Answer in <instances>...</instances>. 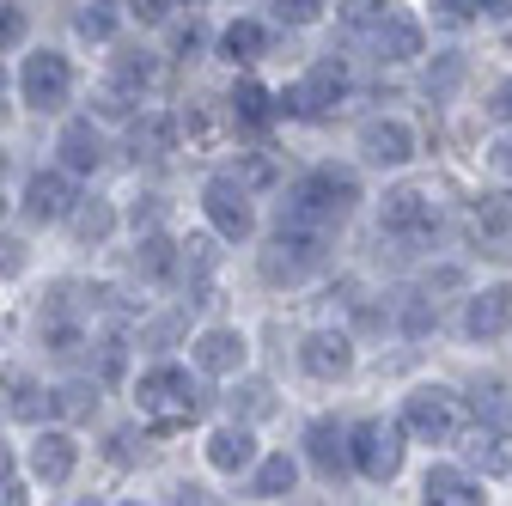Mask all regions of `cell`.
Segmentation results:
<instances>
[{
    "label": "cell",
    "instance_id": "obj_1",
    "mask_svg": "<svg viewBox=\"0 0 512 506\" xmlns=\"http://www.w3.org/2000/svg\"><path fill=\"white\" fill-rule=\"evenodd\" d=\"M354 202H360V177H354V171L324 165V171H311V177H299V183L287 189V202H281V226L330 232Z\"/></svg>",
    "mask_w": 512,
    "mask_h": 506
},
{
    "label": "cell",
    "instance_id": "obj_2",
    "mask_svg": "<svg viewBox=\"0 0 512 506\" xmlns=\"http://www.w3.org/2000/svg\"><path fill=\"white\" fill-rule=\"evenodd\" d=\"M135 403H141V415H196L202 391L189 385L183 366H147L135 378Z\"/></svg>",
    "mask_w": 512,
    "mask_h": 506
},
{
    "label": "cell",
    "instance_id": "obj_3",
    "mask_svg": "<svg viewBox=\"0 0 512 506\" xmlns=\"http://www.w3.org/2000/svg\"><path fill=\"white\" fill-rule=\"evenodd\" d=\"M348 458L366 482H391L397 464H403V446H397V427H384V421H360L348 433Z\"/></svg>",
    "mask_w": 512,
    "mask_h": 506
},
{
    "label": "cell",
    "instance_id": "obj_4",
    "mask_svg": "<svg viewBox=\"0 0 512 506\" xmlns=\"http://www.w3.org/2000/svg\"><path fill=\"white\" fill-rule=\"evenodd\" d=\"M19 92H25V104H31V110H61V104H68V92H74V68H68V55H55V49L25 55Z\"/></svg>",
    "mask_w": 512,
    "mask_h": 506
},
{
    "label": "cell",
    "instance_id": "obj_5",
    "mask_svg": "<svg viewBox=\"0 0 512 506\" xmlns=\"http://www.w3.org/2000/svg\"><path fill=\"white\" fill-rule=\"evenodd\" d=\"M360 159L378 165V171H397L415 159V129L403 116H372L366 129H360Z\"/></svg>",
    "mask_w": 512,
    "mask_h": 506
},
{
    "label": "cell",
    "instance_id": "obj_6",
    "mask_svg": "<svg viewBox=\"0 0 512 506\" xmlns=\"http://www.w3.org/2000/svg\"><path fill=\"white\" fill-rule=\"evenodd\" d=\"M202 208H208L214 232L232 238V244H244V238L256 232V214H250V202H244V183H232V177H214V183L202 189Z\"/></svg>",
    "mask_w": 512,
    "mask_h": 506
},
{
    "label": "cell",
    "instance_id": "obj_7",
    "mask_svg": "<svg viewBox=\"0 0 512 506\" xmlns=\"http://www.w3.org/2000/svg\"><path fill=\"white\" fill-rule=\"evenodd\" d=\"M342 92H348V68H342L336 55H324V61H311V68H305V80L287 92V104H293L299 116H324Z\"/></svg>",
    "mask_w": 512,
    "mask_h": 506
},
{
    "label": "cell",
    "instance_id": "obj_8",
    "mask_svg": "<svg viewBox=\"0 0 512 506\" xmlns=\"http://www.w3.org/2000/svg\"><path fill=\"white\" fill-rule=\"evenodd\" d=\"M74 171H37L31 183H25V214L37 220V226H55V220H68L74 214Z\"/></svg>",
    "mask_w": 512,
    "mask_h": 506
},
{
    "label": "cell",
    "instance_id": "obj_9",
    "mask_svg": "<svg viewBox=\"0 0 512 506\" xmlns=\"http://www.w3.org/2000/svg\"><path fill=\"white\" fill-rule=\"evenodd\" d=\"M439 226V202L427 189H397V196H384V232L391 238H427Z\"/></svg>",
    "mask_w": 512,
    "mask_h": 506
},
{
    "label": "cell",
    "instance_id": "obj_10",
    "mask_svg": "<svg viewBox=\"0 0 512 506\" xmlns=\"http://www.w3.org/2000/svg\"><path fill=\"white\" fill-rule=\"evenodd\" d=\"M403 427H409L415 439H445V433L458 427L452 391H409V397H403Z\"/></svg>",
    "mask_w": 512,
    "mask_h": 506
},
{
    "label": "cell",
    "instance_id": "obj_11",
    "mask_svg": "<svg viewBox=\"0 0 512 506\" xmlns=\"http://www.w3.org/2000/svg\"><path fill=\"white\" fill-rule=\"evenodd\" d=\"M55 153H61V171L86 177V171H98V165H104V135L92 129L86 116H74V122H61V135H55Z\"/></svg>",
    "mask_w": 512,
    "mask_h": 506
},
{
    "label": "cell",
    "instance_id": "obj_12",
    "mask_svg": "<svg viewBox=\"0 0 512 506\" xmlns=\"http://www.w3.org/2000/svg\"><path fill=\"white\" fill-rule=\"evenodd\" d=\"M299 366L330 385V378H342V372L354 366V348H348V336H336V330H311V336L299 342Z\"/></svg>",
    "mask_w": 512,
    "mask_h": 506
},
{
    "label": "cell",
    "instance_id": "obj_13",
    "mask_svg": "<svg viewBox=\"0 0 512 506\" xmlns=\"http://www.w3.org/2000/svg\"><path fill=\"white\" fill-rule=\"evenodd\" d=\"M506 330H512V287L476 293L470 311H464V336H470V342H494V336H506Z\"/></svg>",
    "mask_w": 512,
    "mask_h": 506
},
{
    "label": "cell",
    "instance_id": "obj_14",
    "mask_svg": "<svg viewBox=\"0 0 512 506\" xmlns=\"http://www.w3.org/2000/svg\"><path fill=\"white\" fill-rule=\"evenodd\" d=\"M74 464H80L74 433H37V446H31V476H37V482L61 488V482L74 476Z\"/></svg>",
    "mask_w": 512,
    "mask_h": 506
},
{
    "label": "cell",
    "instance_id": "obj_15",
    "mask_svg": "<svg viewBox=\"0 0 512 506\" xmlns=\"http://www.w3.org/2000/svg\"><path fill=\"white\" fill-rule=\"evenodd\" d=\"M208 464H214L220 476H238V470H250V464H256V433H250L244 421H226V427H214V433H208Z\"/></svg>",
    "mask_w": 512,
    "mask_h": 506
},
{
    "label": "cell",
    "instance_id": "obj_16",
    "mask_svg": "<svg viewBox=\"0 0 512 506\" xmlns=\"http://www.w3.org/2000/svg\"><path fill=\"white\" fill-rule=\"evenodd\" d=\"M244 354H250V342H244L238 330H202V336H196V366H202L208 378L244 372Z\"/></svg>",
    "mask_w": 512,
    "mask_h": 506
},
{
    "label": "cell",
    "instance_id": "obj_17",
    "mask_svg": "<svg viewBox=\"0 0 512 506\" xmlns=\"http://www.w3.org/2000/svg\"><path fill=\"white\" fill-rule=\"evenodd\" d=\"M305 446H311V464L324 470V476H342L354 458H348V433L336 427V421H311L305 427Z\"/></svg>",
    "mask_w": 512,
    "mask_h": 506
},
{
    "label": "cell",
    "instance_id": "obj_18",
    "mask_svg": "<svg viewBox=\"0 0 512 506\" xmlns=\"http://www.w3.org/2000/svg\"><path fill=\"white\" fill-rule=\"evenodd\" d=\"M177 147V122L171 116H141L128 129V159H165Z\"/></svg>",
    "mask_w": 512,
    "mask_h": 506
},
{
    "label": "cell",
    "instance_id": "obj_19",
    "mask_svg": "<svg viewBox=\"0 0 512 506\" xmlns=\"http://www.w3.org/2000/svg\"><path fill=\"white\" fill-rule=\"evenodd\" d=\"M293 482H299V464H293L287 452H269V458H256L250 494H256V500H281V494H293Z\"/></svg>",
    "mask_w": 512,
    "mask_h": 506
},
{
    "label": "cell",
    "instance_id": "obj_20",
    "mask_svg": "<svg viewBox=\"0 0 512 506\" xmlns=\"http://www.w3.org/2000/svg\"><path fill=\"white\" fill-rule=\"evenodd\" d=\"M135 269H141L147 281H165V275L177 269V244H171L165 232H141V244H135Z\"/></svg>",
    "mask_w": 512,
    "mask_h": 506
},
{
    "label": "cell",
    "instance_id": "obj_21",
    "mask_svg": "<svg viewBox=\"0 0 512 506\" xmlns=\"http://www.w3.org/2000/svg\"><path fill=\"white\" fill-rule=\"evenodd\" d=\"M378 55H384V61H415V55H421V25L384 19V25H378Z\"/></svg>",
    "mask_w": 512,
    "mask_h": 506
},
{
    "label": "cell",
    "instance_id": "obj_22",
    "mask_svg": "<svg viewBox=\"0 0 512 506\" xmlns=\"http://www.w3.org/2000/svg\"><path fill=\"white\" fill-rule=\"evenodd\" d=\"M421 488H427V500H482V488H476L458 464H433Z\"/></svg>",
    "mask_w": 512,
    "mask_h": 506
},
{
    "label": "cell",
    "instance_id": "obj_23",
    "mask_svg": "<svg viewBox=\"0 0 512 506\" xmlns=\"http://www.w3.org/2000/svg\"><path fill=\"white\" fill-rule=\"evenodd\" d=\"M220 49L232 55V61H256V55H263L269 49V31L263 25H256V19H238L226 37H220Z\"/></svg>",
    "mask_w": 512,
    "mask_h": 506
},
{
    "label": "cell",
    "instance_id": "obj_24",
    "mask_svg": "<svg viewBox=\"0 0 512 506\" xmlns=\"http://www.w3.org/2000/svg\"><path fill=\"white\" fill-rule=\"evenodd\" d=\"M464 74H470V61H464L458 49H445V55L433 61V68H427V92H433V98H452Z\"/></svg>",
    "mask_w": 512,
    "mask_h": 506
},
{
    "label": "cell",
    "instance_id": "obj_25",
    "mask_svg": "<svg viewBox=\"0 0 512 506\" xmlns=\"http://www.w3.org/2000/svg\"><path fill=\"white\" fill-rule=\"evenodd\" d=\"M147 80H153V55H116V68H110V86H116V92L141 98Z\"/></svg>",
    "mask_w": 512,
    "mask_h": 506
},
{
    "label": "cell",
    "instance_id": "obj_26",
    "mask_svg": "<svg viewBox=\"0 0 512 506\" xmlns=\"http://www.w3.org/2000/svg\"><path fill=\"white\" fill-rule=\"evenodd\" d=\"M232 116L244 122V129H263V122L275 116V110H269V92H263V86H250V80H244V86L232 92Z\"/></svg>",
    "mask_w": 512,
    "mask_h": 506
},
{
    "label": "cell",
    "instance_id": "obj_27",
    "mask_svg": "<svg viewBox=\"0 0 512 506\" xmlns=\"http://www.w3.org/2000/svg\"><path fill=\"white\" fill-rule=\"evenodd\" d=\"M55 409V391H37L31 378H13V415L19 421H43Z\"/></svg>",
    "mask_w": 512,
    "mask_h": 506
},
{
    "label": "cell",
    "instance_id": "obj_28",
    "mask_svg": "<svg viewBox=\"0 0 512 506\" xmlns=\"http://www.w3.org/2000/svg\"><path fill=\"white\" fill-rule=\"evenodd\" d=\"M476 415L494 427H512V391L506 385H476Z\"/></svg>",
    "mask_w": 512,
    "mask_h": 506
},
{
    "label": "cell",
    "instance_id": "obj_29",
    "mask_svg": "<svg viewBox=\"0 0 512 506\" xmlns=\"http://www.w3.org/2000/svg\"><path fill=\"white\" fill-rule=\"evenodd\" d=\"M177 269H183L189 281H208V275H214V244H208V238H196V244H183V257H177Z\"/></svg>",
    "mask_w": 512,
    "mask_h": 506
},
{
    "label": "cell",
    "instance_id": "obj_30",
    "mask_svg": "<svg viewBox=\"0 0 512 506\" xmlns=\"http://www.w3.org/2000/svg\"><path fill=\"white\" fill-rule=\"evenodd\" d=\"M92 403H98V391H92V385H61V391H55V415H68V421L92 415Z\"/></svg>",
    "mask_w": 512,
    "mask_h": 506
},
{
    "label": "cell",
    "instance_id": "obj_31",
    "mask_svg": "<svg viewBox=\"0 0 512 506\" xmlns=\"http://www.w3.org/2000/svg\"><path fill=\"white\" fill-rule=\"evenodd\" d=\"M488 171H494V177H506V183H512V129H500V135H494V141H488Z\"/></svg>",
    "mask_w": 512,
    "mask_h": 506
},
{
    "label": "cell",
    "instance_id": "obj_32",
    "mask_svg": "<svg viewBox=\"0 0 512 506\" xmlns=\"http://www.w3.org/2000/svg\"><path fill=\"white\" fill-rule=\"evenodd\" d=\"M238 397H244V415H250V421H263V415H269V409H275V391H269V385H263V378H256V385H244V391H238Z\"/></svg>",
    "mask_w": 512,
    "mask_h": 506
},
{
    "label": "cell",
    "instance_id": "obj_33",
    "mask_svg": "<svg viewBox=\"0 0 512 506\" xmlns=\"http://www.w3.org/2000/svg\"><path fill=\"white\" fill-rule=\"evenodd\" d=\"M110 232H116V214H110V208H86V214H80V238L98 244V238H110Z\"/></svg>",
    "mask_w": 512,
    "mask_h": 506
},
{
    "label": "cell",
    "instance_id": "obj_34",
    "mask_svg": "<svg viewBox=\"0 0 512 506\" xmlns=\"http://www.w3.org/2000/svg\"><path fill=\"white\" fill-rule=\"evenodd\" d=\"M275 13H281L287 25H311L317 13H324V0H275Z\"/></svg>",
    "mask_w": 512,
    "mask_h": 506
},
{
    "label": "cell",
    "instance_id": "obj_35",
    "mask_svg": "<svg viewBox=\"0 0 512 506\" xmlns=\"http://www.w3.org/2000/svg\"><path fill=\"white\" fill-rule=\"evenodd\" d=\"M476 226H482L488 238H506V232H512V214H506L500 202H488V208H476Z\"/></svg>",
    "mask_w": 512,
    "mask_h": 506
},
{
    "label": "cell",
    "instance_id": "obj_36",
    "mask_svg": "<svg viewBox=\"0 0 512 506\" xmlns=\"http://www.w3.org/2000/svg\"><path fill=\"white\" fill-rule=\"evenodd\" d=\"M348 19L354 25H384V19H391V0H384V7H378V0H348Z\"/></svg>",
    "mask_w": 512,
    "mask_h": 506
},
{
    "label": "cell",
    "instance_id": "obj_37",
    "mask_svg": "<svg viewBox=\"0 0 512 506\" xmlns=\"http://www.w3.org/2000/svg\"><path fill=\"white\" fill-rule=\"evenodd\" d=\"M159 214H165V208H159V196H135V208H128V226H135V232L147 226V232H153V226H159Z\"/></svg>",
    "mask_w": 512,
    "mask_h": 506
},
{
    "label": "cell",
    "instance_id": "obj_38",
    "mask_svg": "<svg viewBox=\"0 0 512 506\" xmlns=\"http://www.w3.org/2000/svg\"><path fill=\"white\" fill-rule=\"evenodd\" d=\"M177 330H183V311H171V318H159V324H147V330H141V342H147V348H165V342H171Z\"/></svg>",
    "mask_w": 512,
    "mask_h": 506
},
{
    "label": "cell",
    "instance_id": "obj_39",
    "mask_svg": "<svg viewBox=\"0 0 512 506\" xmlns=\"http://www.w3.org/2000/svg\"><path fill=\"white\" fill-rule=\"evenodd\" d=\"M433 13H439L445 25H470V19H476V0H433Z\"/></svg>",
    "mask_w": 512,
    "mask_h": 506
},
{
    "label": "cell",
    "instance_id": "obj_40",
    "mask_svg": "<svg viewBox=\"0 0 512 506\" xmlns=\"http://www.w3.org/2000/svg\"><path fill=\"white\" fill-rule=\"evenodd\" d=\"M488 116H494V122H512V80H500V86H494V98H488Z\"/></svg>",
    "mask_w": 512,
    "mask_h": 506
},
{
    "label": "cell",
    "instance_id": "obj_41",
    "mask_svg": "<svg viewBox=\"0 0 512 506\" xmlns=\"http://www.w3.org/2000/svg\"><path fill=\"white\" fill-rule=\"evenodd\" d=\"M19 37H25V13L0 7V43H19Z\"/></svg>",
    "mask_w": 512,
    "mask_h": 506
},
{
    "label": "cell",
    "instance_id": "obj_42",
    "mask_svg": "<svg viewBox=\"0 0 512 506\" xmlns=\"http://www.w3.org/2000/svg\"><path fill=\"white\" fill-rule=\"evenodd\" d=\"M80 31H86V37H110V13H98V7L80 13Z\"/></svg>",
    "mask_w": 512,
    "mask_h": 506
},
{
    "label": "cell",
    "instance_id": "obj_43",
    "mask_svg": "<svg viewBox=\"0 0 512 506\" xmlns=\"http://www.w3.org/2000/svg\"><path fill=\"white\" fill-rule=\"evenodd\" d=\"M135 13H141V19H147V25H159V19H165V13H171V0H135Z\"/></svg>",
    "mask_w": 512,
    "mask_h": 506
},
{
    "label": "cell",
    "instance_id": "obj_44",
    "mask_svg": "<svg viewBox=\"0 0 512 506\" xmlns=\"http://www.w3.org/2000/svg\"><path fill=\"white\" fill-rule=\"evenodd\" d=\"M476 13H488V19H506V13H512V0H476Z\"/></svg>",
    "mask_w": 512,
    "mask_h": 506
},
{
    "label": "cell",
    "instance_id": "obj_45",
    "mask_svg": "<svg viewBox=\"0 0 512 506\" xmlns=\"http://www.w3.org/2000/svg\"><path fill=\"white\" fill-rule=\"evenodd\" d=\"M7 470H13V452H7V446H0V482H7Z\"/></svg>",
    "mask_w": 512,
    "mask_h": 506
}]
</instances>
